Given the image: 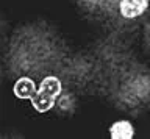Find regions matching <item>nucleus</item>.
Segmentation results:
<instances>
[{
    "instance_id": "f257e3e1",
    "label": "nucleus",
    "mask_w": 150,
    "mask_h": 139,
    "mask_svg": "<svg viewBox=\"0 0 150 139\" xmlns=\"http://www.w3.org/2000/svg\"><path fill=\"white\" fill-rule=\"evenodd\" d=\"M119 14L127 20H134L144 16L150 8V0H119Z\"/></svg>"
},
{
    "instance_id": "f03ea898",
    "label": "nucleus",
    "mask_w": 150,
    "mask_h": 139,
    "mask_svg": "<svg viewBox=\"0 0 150 139\" xmlns=\"http://www.w3.org/2000/svg\"><path fill=\"white\" fill-rule=\"evenodd\" d=\"M110 136L112 139H131L134 138V127L128 119H119L111 123Z\"/></svg>"
},
{
    "instance_id": "7ed1b4c3",
    "label": "nucleus",
    "mask_w": 150,
    "mask_h": 139,
    "mask_svg": "<svg viewBox=\"0 0 150 139\" xmlns=\"http://www.w3.org/2000/svg\"><path fill=\"white\" fill-rule=\"evenodd\" d=\"M36 92H38V89L30 78H21L14 85V94L19 99H33Z\"/></svg>"
},
{
    "instance_id": "20e7f679",
    "label": "nucleus",
    "mask_w": 150,
    "mask_h": 139,
    "mask_svg": "<svg viewBox=\"0 0 150 139\" xmlns=\"http://www.w3.org/2000/svg\"><path fill=\"white\" fill-rule=\"evenodd\" d=\"M86 6H91V8H98V6H103L106 5L110 0H81Z\"/></svg>"
},
{
    "instance_id": "39448f33",
    "label": "nucleus",
    "mask_w": 150,
    "mask_h": 139,
    "mask_svg": "<svg viewBox=\"0 0 150 139\" xmlns=\"http://www.w3.org/2000/svg\"><path fill=\"white\" fill-rule=\"evenodd\" d=\"M147 41H149V45H150V25L147 27Z\"/></svg>"
}]
</instances>
